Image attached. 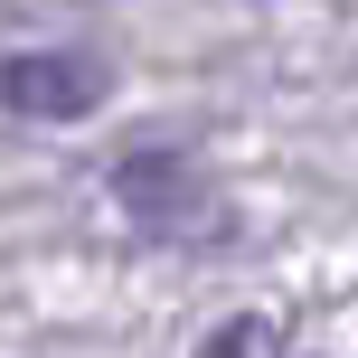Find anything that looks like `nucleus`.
Returning a JSON list of instances; mask_svg holds the SVG:
<instances>
[{
    "label": "nucleus",
    "instance_id": "1",
    "mask_svg": "<svg viewBox=\"0 0 358 358\" xmlns=\"http://www.w3.org/2000/svg\"><path fill=\"white\" fill-rule=\"evenodd\" d=\"M0 104L10 113H38V123H76V113L104 104V66L76 48H29L0 66Z\"/></svg>",
    "mask_w": 358,
    "mask_h": 358
},
{
    "label": "nucleus",
    "instance_id": "2",
    "mask_svg": "<svg viewBox=\"0 0 358 358\" xmlns=\"http://www.w3.org/2000/svg\"><path fill=\"white\" fill-rule=\"evenodd\" d=\"M113 198H123L142 227H179V217H198V208H208V198L189 189V170L161 161V151H142V161H123V170H113Z\"/></svg>",
    "mask_w": 358,
    "mask_h": 358
}]
</instances>
